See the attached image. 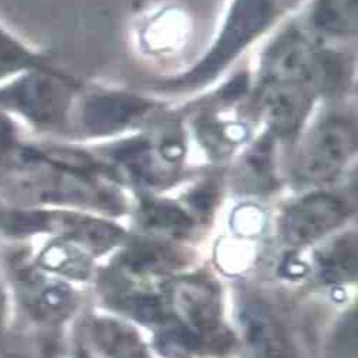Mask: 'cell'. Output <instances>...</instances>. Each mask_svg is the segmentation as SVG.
Listing matches in <instances>:
<instances>
[{
    "mask_svg": "<svg viewBox=\"0 0 358 358\" xmlns=\"http://www.w3.org/2000/svg\"><path fill=\"white\" fill-rule=\"evenodd\" d=\"M46 230L59 231L64 240L83 248L87 255H103L122 243L120 227L75 213H49Z\"/></svg>",
    "mask_w": 358,
    "mask_h": 358,
    "instance_id": "9",
    "label": "cell"
},
{
    "mask_svg": "<svg viewBox=\"0 0 358 358\" xmlns=\"http://www.w3.org/2000/svg\"><path fill=\"white\" fill-rule=\"evenodd\" d=\"M357 133L352 122L330 117L308 136L299 155L296 176L304 183H320L333 178L355 152Z\"/></svg>",
    "mask_w": 358,
    "mask_h": 358,
    "instance_id": "3",
    "label": "cell"
},
{
    "mask_svg": "<svg viewBox=\"0 0 358 358\" xmlns=\"http://www.w3.org/2000/svg\"><path fill=\"white\" fill-rule=\"evenodd\" d=\"M73 358H93L89 352H83V351H80V352H78Z\"/></svg>",
    "mask_w": 358,
    "mask_h": 358,
    "instance_id": "20",
    "label": "cell"
},
{
    "mask_svg": "<svg viewBox=\"0 0 358 358\" xmlns=\"http://www.w3.org/2000/svg\"><path fill=\"white\" fill-rule=\"evenodd\" d=\"M315 264L320 277L327 282L344 284L357 278L358 247L355 234H344L320 250Z\"/></svg>",
    "mask_w": 358,
    "mask_h": 358,
    "instance_id": "13",
    "label": "cell"
},
{
    "mask_svg": "<svg viewBox=\"0 0 358 358\" xmlns=\"http://www.w3.org/2000/svg\"><path fill=\"white\" fill-rule=\"evenodd\" d=\"M182 250L166 241H140L129 245L116 263L119 273L130 281H146L167 275L185 264Z\"/></svg>",
    "mask_w": 358,
    "mask_h": 358,
    "instance_id": "11",
    "label": "cell"
},
{
    "mask_svg": "<svg viewBox=\"0 0 358 358\" xmlns=\"http://www.w3.org/2000/svg\"><path fill=\"white\" fill-rule=\"evenodd\" d=\"M86 336L93 358H152L137 330L119 318L106 315L90 318Z\"/></svg>",
    "mask_w": 358,
    "mask_h": 358,
    "instance_id": "12",
    "label": "cell"
},
{
    "mask_svg": "<svg viewBox=\"0 0 358 358\" xmlns=\"http://www.w3.org/2000/svg\"><path fill=\"white\" fill-rule=\"evenodd\" d=\"M23 146L20 126L0 110V177L6 176L16 166Z\"/></svg>",
    "mask_w": 358,
    "mask_h": 358,
    "instance_id": "18",
    "label": "cell"
},
{
    "mask_svg": "<svg viewBox=\"0 0 358 358\" xmlns=\"http://www.w3.org/2000/svg\"><path fill=\"white\" fill-rule=\"evenodd\" d=\"M150 109V104L136 96H93L82 107V124L92 134L119 131L137 122Z\"/></svg>",
    "mask_w": 358,
    "mask_h": 358,
    "instance_id": "10",
    "label": "cell"
},
{
    "mask_svg": "<svg viewBox=\"0 0 358 358\" xmlns=\"http://www.w3.org/2000/svg\"><path fill=\"white\" fill-rule=\"evenodd\" d=\"M163 294L169 320L160 330L171 347L200 354H224L231 348L233 334L224 324L220 293L208 278H176Z\"/></svg>",
    "mask_w": 358,
    "mask_h": 358,
    "instance_id": "1",
    "label": "cell"
},
{
    "mask_svg": "<svg viewBox=\"0 0 358 358\" xmlns=\"http://www.w3.org/2000/svg\"><path fill=\"white\" fill-rule=\"evenodd\" d=\"M6 313V306H5V299L0 294V340H2L3 330H5V314Z\"/></svg>",
    "mask_w": 358,
    "mask_h": 358,
    "instance_id": "19",
    "label": "cell"
},
{
    "mask_svg": "<svg viewBox=\"0 0 358 358\" xmlns=\"http://www.w3.org/2000/svg\"><path fill=\"white\" fill-rule=\"evenodd\" d=\"M49 66L46 59L0 22V85L23 71Z\"/></svg>",
    "mask_w": 358,
    "mask_h": 358,
    "instance_id": "14",
    "label": "cell"
},
{
    "mask_svg": "<svg viewBox=\"0 0 358 358\" xmlns=\"http://www.w3.org/2000/svg\"><path fill=\"white\" fill-rule=\"evenodd\" d=\"M313 93L300 82H264L262 104L270 127L280 136L296 133L310 110Z\"/></svg>",
    "mask_w": 358,
    "mask_h": 358,
    "instance_id": "8",
    "label": "cell"
},
{
    "mask_svg": "<svg viewBox=\"0 0 358 358\" xmlns=\"http://www.w3.org/2000/svg\"><path fill=\"white\" fill-rule=\"evenodd\" d=\"M237 323L247 358H297L287 329L266 303L255 299L243 303Z\"/></svg>",
    "mask_w": 358,
    "mask_h": 358,
    "instance_id": "6",
    "label": "cell"
},
{
    "mask_svg": "<svg viewBox=\"0 0 358 358\" xmlns=\"http://www.w3.org/2000/svg\"><path fill=\"white\" fill-rule=\"evenodd\" d=\"M140 222L156 234L183 236L192 229L189 214L170 203H148L140 211Z\"/></svg>",
    "mask_w": 358,
    "mask_h": 358,
    "instance_id": "16",
    "label": "cell"
},
{
    "mask_svg": "<svg viewBox=\"0 0 358 358\" xmlns=\"http://www.w3.org/2000/svg\"><path fill=\"white\" fill-rule=\"evenodd\" d=\"M16 281L23 304L43 323L56 324L64 321L78 306L75 290L43 270L22 266Z\"/></svg>",
    "mask_w": 358,
    "mask_h": 358,
    "instance_id": "7",
    "label": "cell"
},
{
    "mask_svg": "<svg viewBox=\"0 0 358 358\" xmlns=\"http://www.w3.org/2000/svg\"><path fill=\"white\" fill-rule=\"evenodd\" d=\"M75 86L50 64L31 69L0 85V110L20 127L60 129L69 120Z\"/></svg>",
    "mask_w": 358,
    "mask_h": 358,
    "instance_id": "2",
    "label": "cell"
},
{
    "mask_svg": "<svg viewBox=\"0 0 358 358\" xmlns=\"http://www.w3.org/2000/svg\"><path fill=\"white\" fill-rule=\"evenodd\" d=\"M46 270H55L63 275L85 278L90 273L89 255L79 245L66 240L62 244L48 247L41 259Z\"/></svg>",
    "mask_w": 358,
    "mask_h": 358,
    "instance_id": "17",
    "label": "cell"
},
{
    "mask_svg": "<svg viewBox=\"0 0 358 358\" xmlns=\"http://www.w3.org/2000/svg\"><path fill=\"white\" fill-rule=\"evenodd\" d=\"M350 213L348 201L337 194H310L292 204L284 213L281 220L282 238L294 247L311 244L344 223Z\"/></svg>",
    "mask_w": 358,
    "mask_h": 358,
    "instance_id": "5",
    "label": "cell"
},
{
    "mask_svg": "<svg viewBox=\"0 0 358 358\" xmlns=\"http://www.w3.org/2000/svg\"><path fill=\"white\" fill-rule=\"evenodd\" d=\"M317 30L331 36H350L358 27V0H318L313 12Z\"/></svg>",
    "mask_w": 358,
    "mask_h": 358,
    "instance_id": "15",
    "label": "cell"
},
{
    "mask_svg": "<svg viewBox=\"0 0 358 358\" xmlns=\"http://www.w3.org/2000/svg\"><path fill=\"white\" fill-rule=\"evenodd\" d=\"M274 5L275 0H236L216 46L186 80L203 82L226 66L266 27Z\"/></svg>",
    "mask_w": 358,
    "mask_h": 358,
    "instance_id": "4",
    "label": "cell"
}]
</instances>
